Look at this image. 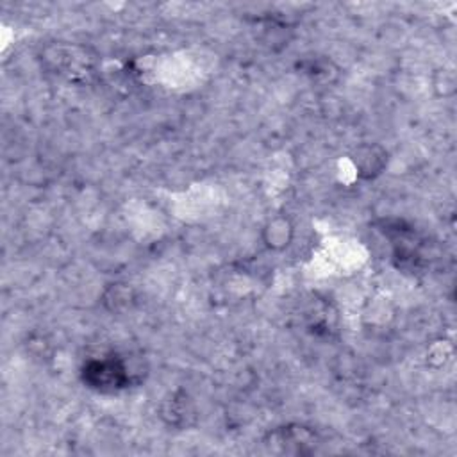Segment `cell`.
<instances>
[{
	"label": "cell",
	"mask_w": 457,
	"mask_h": 457,
	"mask_svg": "<svg viewBox=\"0 0 457 457\" xmlns=\"http://www.w3.org/2000/svg\"><path fill=\"white\" fill-rule=\"evenodd\" d=\"M159 416L168 427L184 430L197 423L199 411L193 398L184 389H177L163 398L159 404Z\"/></svg>",
	"instance_id": "cell-2"
},
{
	"label": "cell",
	"mask_w": 457,
	"mask_h": 457,
	"mask_svg": "<svg viewBox=\"0 0 457 457\" xmlns=\"http://www.w3.org/2000/svg\"><path fill=\"white\" fill-rule=\"evenodd\" d=\"M432 90L437 99H450L457 92V78L452 69H437L432 74Z\"/></svg>",
	"instance_id": "cell-7"
},
{
	"label": "cell",
	"mask_w": 457,
	"mask_h": 457,
	"mask_svg": "<svg viewBox=\"0 0 457 457\" xmlns=\"http://www.w3.org/2000/svg\"><path fill=\"white\" fill-rule=\"evenodd\" d=\"M83 382L99 393H117L131 386L133 371L120 355L95 357L85 363L81 370Z\"/></svg>",
	"instance_id": "cell-1"
},
{
	"label": "cell",
	"mask_w": 457,
	"mask_h": 457,
	"mask_svg": "<svg viewBox=\"0 0 457 457\" xmlns=\"http://www.w3.org/2000/svg\"><path fill=\"white\" fill-rule=\"evenodd\" d=\"M101 302H102V306L108 313L124 314L136 306L138 293L129 282L117 281V282H111L104 288Z\"/></svg>",
	"instance_id": "cell-5"
},
{
	"label": "cell",
	"mask_w": 457,
	"mask_h": 457,
	"mask_svg": "<svg viewBox=\"0 0 457 457\" xmlns=\"http://www.w3.org/2000/svg\"><path fill=\"white\" fill-rule=\"evenodd\" d=\"M350 159L359 179L375 181L386 172L389 152L380 143H361L354 149Z\"/></svg>",
	"instance_id": "cell-3"
},
{
	"label": "cell",
	"mask_w": 457,
	"mask_h": 457,
	"mask_svg": "<svg viewBox=\"0 0 457 457\" xmlns=\"http://www.w3.org/2000/svg\"><path fill=\"white\" fill-rule=\"evenodd\" d=\"M298 69L307 79H311L313 83H320L323 86H329L339 79L338 65L325 56L306 58L298 63Z\"/></svg>",
	"instance_id": "cell-6"
},
{
	"label": "cell",
	"mask_w": 457,
	"mask_h": 457,
	"mask_svg": "<svg viewBox=\"0 0 457 457\" xmlns=\"http://www.w3.org/2000/svg\"><path fill=\"white\" fill-rule=\"evenodd\" d=\"M295 238V225L290 216L286 215H275L266 220L261 231V240L265 247L272 252H282L286 250Z\"/></svg>",
	"instance_id": "cell-4"
}]
</instances>
